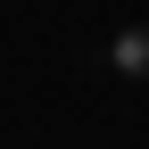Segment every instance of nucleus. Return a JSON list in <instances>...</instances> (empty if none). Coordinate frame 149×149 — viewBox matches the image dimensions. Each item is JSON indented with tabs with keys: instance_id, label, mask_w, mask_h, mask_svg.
Listing matches in <instances>:
<instances>
[{
	"instance_id": "f257e3e1",
	"label": "nucleus",
	"mask_w": 149,
	"mask_h": 149,
	"mask_svg": "<svg viewBox=\"0 0 149 149\" xmlns=\"http://www.w3.org/2000/svg\"><path fill=\"white\" fill-rule=\"evenodd\" d=\"M108 58H116V74H133V83H149V25H124L116 42H108Z\"/></svg>"
}]
</instances>
